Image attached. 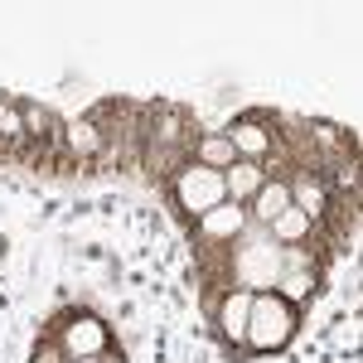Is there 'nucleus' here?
Here are the masks:
<instances>
[{"label": "nucleus", "mask_w": 363, "mask_h": 363, "mask_svg": "<svg viewBox=\"0 0 363 363\" xmlns=\"http://www.w3.org/2000/svg\"><path fill=\"white\" fill-rule=\"evenodd\" d=\"M228 140H233V150H242L247 160H257V155H267V150H272V136H267V131H257L252 121H238V126L228 131Z\"/></svg>", "instance_id": "nucleus-9"}, {"label": "nucleus", "mask_w": 363, "mask_h": 363, "mask_svg": "<svg viewBox=\"0 0 363 363\" xmlns=\"http://www.w3.org/2000/svg\"><path fill=\"white\" fill-rule=\"evenodd\" d=\"M34 363H63V354H58L54 344H49V349H39V354H34Z\"/></svg>", "instance_id": "nucleus-14"}, {"label": "nucleus", "mask_w": 363, "mask_h": 363, "mask_svg": "<svg viewBox=\"0 0 363 363\" xmlns=\"http://www.w3.org/2000/svg\"><path fill=\"white\" fill-rule=\"evenodd\" d=\"M242 277H247L252 286H272V281H277V247L257 242V252L242 257Z\"/></svg>", "instance_id": "nucleus-7"}, {"label": "nucleus", "mask_w": 363, "mask_h": 363, "mask_svg": "<svg viewBox=\"0 0 363 363\" xmlns=\"http://www.w3.org/2000/svg\"><path fill=\"white\" fill-rule=\"evenodd\" d=\"M286 291H291V296H306L310 281H306V277H291V281H286Z\"/></svg>", "instance_id": "nucleus-15"}, {"label": "nucleus", "mask_w": 363, "mask_h": 363, "mask_svg": "<svg viewBox=\"0 0 363 363\" xmlns=\"http://www.w3.org/2000/svg\"><path fill=\"white\" fill-rule=\"evenodd\" d=\"M174 194H179V203H184V208H189L194 218H203L208 208L228 203L223 169H208V165H184V169H179V179H174Z\"/></svg>", "instance_id": "nucleus-2"}, {"label": "nucleus", "mask_w": 363, "mask_h": 363, "mask_svg": "<svg viewBox=\"0 0 363 363\" xmlns=\"http://www.w3.org/2000/svg\"><path fill=\"white\" fill-rule=\"evenodd\" d=\"M102 344H107V330L97 320H73L63 330V354L73 359H102Z\"/></svg>", "instance_id": "nucleus-3"}, {"label": "nucleus", "mask_w": 363, "mask_h": 363, "mask_svg": "<svg viewBox=\"0 0 363 363\" xmlns=\"http://www.w3.org/2000/svg\"><path fill=\"white\" fill-rule=\"evenodd\" d=\"M291 208H301L306 218H315V213L325 208V189H320L315 179H301V184L291 189Z\"/></svg>", "instance_id": "nucleus-10"}, {"label": "nucleus", "mask_w": 363, "mask_h": 363, "mask_svg": "<svg viewBox=\"0 0 363 363\" xmlns=\"http://www.w3.org/2000/svg\"><path fill=\"white\" fill-rule=\"evenodd\" d=\"M242 218H247V213H242L238 203H218V208L203 213V233H208V238H233V233L242 228Z\"/></svg>", "instance_id": "nucleus-8"}, {"label": "nucleus", "mask_w": 363, "mask_h": 363, "mask_svg": "<svg viewBox=\"0 0 363 363\" xmlns=\"http://www.w3.org/2000/svg\"><path fill=\"white\" fill-rule=\"evenodd\" d=\"M199 155H203V165H208V169H228V165H233V155H238V150H233V140H228V136H208V140H203V150H199Z\"/></svg>", "instance_id": "nucleus-11"}, {"label": "nucleus", "mask_w": 363, "mask_h": 363, "mask_svg": "<svg viewBox=\"0 0 363 363\" xmlns=\"http://www.w3.org/2000/svg\"><path fill=\"white\" fill-rule=\"evenodd\" d=\"M306 228H310V218L301 213V208H286V213H281L277 223H272V233H277L281 242H296V238H301Z\"/></svg>", "instance_id": "nucleus-12"}, {"label": "nucleus", "mask_w": 363, "mask_h": 363, "mask_svg": "<svg viewBox=\"0 0 363 363\" xmlns=\"http://www.w3.org/2000/svg\"><path fill=\"white\" fill-rule=\"evenodd\" d=\"M73 363H102V359H73Z\"/></svg>", "instance_id": "nucleus-16"}, {"label": "nucleus", "mask_w": 363, "mask_h": 363, "mask_svg": "<svg viewBox=\"0 0 363 363\" xmlns=\"http://www.w3.org/2000/svg\"><path fill=\"white\" fill-rule=\"evenodd\" d=\"M247 315H252V291H233L223 301V315H218V325L233 344H247Z\"/></svg>", "instance_id": "nucleus-5"}, {"label": "nucleus", "mask_w": 363, "mask_h": 363, "mask_svg": "<svg viewBox=\"0 0 363 363\" xmlns=\"http://www.w3.org/2000/svg\"><path fill=\"white\" fill-rule=\"evenodd\" d=\"M252 199H257V218H262V223H277L281 213L291 208V184L272 179V184H262V189H257Z\"/></svg>", "instance_id": "nucleus-6"}, {"label": "nucleus", "mask_w": 363, "mask_h": 363, "mask_svg": "<svg viewBox=\"0 0 363 363\" xmlns=\"http://www.w3.org/2000/svg\"><path fill=\"white\" fill-rule=\"evenodd\" d=\"M262 184H267V179H262V165H257V160H233V165L223 169V189H228V199H233V203L252 199Z\"/></svg>", "instance_id": "nucleus-4"}, {"label": "nucleus", "mask_w": 363, "mask_h": 363, "mask_svg": "<svg viewBox=\"0 0 363 363\" xmlns=\"http://www.w3.org/2000/svg\"><path fill=\"white\" fill-rule=\"evenodd\" d=\"M291 339V306L281 296H252L247 344L252 349H281Z\"/></svg>", "instance_id": "nucleus-1"}, {"label": "nucleus", "mask_w": 363, "mask_h": 363, "mask_svg": "<svg viewBox=\"0 0 363 363\" xmlns=\"http://www.w3.org/2000/svg\"><path fill=\"white\" fill-rule=\"evenodd\" d=\"M0 136H20V112L15 107H0Z\"/></svg>", "instance_id": "nucleus-13"}]
</instances>
